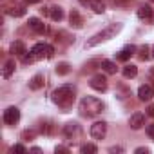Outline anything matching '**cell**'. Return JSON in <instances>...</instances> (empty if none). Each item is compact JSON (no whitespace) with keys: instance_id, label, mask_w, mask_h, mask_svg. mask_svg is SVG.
<instances>
[{"instance_id":"obj_1","label":"cell","mask_w":154,"mask_h":154,"mask_svg":"<svg viewBox=\"0 0 154 154\" xmlns=\"http://www.w3.org/2000/svg\"><path fill=\"white\" fill-rule=\"evenodd\" d=\"M120 31H122V24H118V22H116V24H109V26L103 27L100 33H96L94 36H91V38L85 42V47H94V45H98V44H102V42H105V40L116 36Z\"/></svg>"},{"instance_id":"obj_2","label":"cell","mask_w":154,"mask_h":154,"mask_svg":"<svg viewBox=\"0 0 154 154\" xmlns=\"http://www.w3.org/2000/svg\"><path fill=\"white\" fill-rule=\"evenodd\" d=\"M103 107H105L103 102L98 100V98H94V96H85V98H82V102H80V105H78L80 112H82L84 116H89V118L98 116V114L103 111Z\"/></svg>"},{"instance_id":"obj_3","label":"cell","mask_w":154,"mask_h":154,"mask_svg":"<svg viewBox=\"0 0 154 154\" xmlns=\"http://www.w3.org/2000/svg\"><path fill=\"white\" fill-rule=\"evenodd\" d=\"M74 100V87L72 85H62L54 89L53 93V102L58 103L60 107H69Z\"/></svg>"},{"instance_id":"obj_4","label":"cell","mask_w":154,"mask_h":154,"mask_svg":"<svg viewBox=\"0 0 154 154\" xmlns=\"http://www.w3.org/2000/svg\"><path fill=\"white\" fill-rule=\"evenodd\" d=\"M31 53H33V56L38 60V58H44V56H51V54L54 53V49H53L49 44H35L33 49H31Z\"/></svg>"},{"instance_id":"obj_5","label":"cell","mask_w":154,"mask_h":154,"mask_svg":"<svg viewBox=\"0 0 154 154\" xmlns=\"http://www.w3.org/2000/svg\"><path fill=\"white\" fill-rule=\"evenodd\" d=\"M107 134V123L105 122H94L91 125V136L94 140H103Z\"/></svg>"},{"instance_id":"obj_6","label":"cell","mask_w":154,"mask_h":154,"mask_svg":"<svg viewBox=\"0 0 154 154\" xmlns=\"http://www.w3.org/2000/svg\"><path fill=\"white\" fill-rule=\"evenodd\" d=\"M18 120H20V111H18L17 107H8V109L4 111V122H6L8 125H15Z\"/></svg>"},{"instance_id":"obj_7","label":"cell","mask_w":154,"mask_h":154,"mask_svg":"<svg viewBox=\"0 0 154 154\" xmlns=\"http://www.w3.org/2000/svg\"><path fill=\"white\" fill-rule=\"evenodd\" d=\"M89 85L94 91H105L107 89V78L102 76V74H94L93 78H91V82H89Z\"/></svg>"},{"instance_id":"obj_8","label":"cell","mask_w":154,"mask_h":154,"mask_svg":"<svg viewBox=\"0 0 154 154\" xmlns=\"http://www.w3.org/2000/svg\"><path fill=\"white\" fill-rule=\"evenodd\" d=\"M129 125H131V129H134V131L141 129V127L145 125V114H143V112H134V114L131 116V120H129Z\"/></svg>"},{"instance_id":"obj_9","label":"cell","mask_w":154,"mask_h":154,"mask_svg":"<svg viewBox=\"0 0 154 154\" xmlns=\"http://www.w3.org/2000/svg\"><path fill=\"white\" fill-rule=\"evenodd\" d=\"M154 96V87L152 85H141L140 89H138V98L141 100V102H149L150 98Z\"/></svg>"},{"instance_id":"obj_10","label":"cell","mask_w":154,"mask_h":154,"mask_svg":"<svg viewBox=\"0 0 154 154\" xmlns=\"http://www.w3.org/2000/svg\"><path fill=\"white\" fill-rule=\"evenodd\" d=\"M29 27H31L35 33H38V35H44V33L47 31L45 24H44L40 18H35V17H31V18H29Z\"/></svg>"},{"instance_id":"obj_11","label":"cell","mask_w":154,"mask_h":154,"mask_svg":"<svg viewBox=\"0 0 154 154\" xmlns=\"http://www.w3.org/2000/svg\"><path fill=\"white\" fill-rule=\"evenodd\" d=\"M47 15H49L54 22H60V20L63 18V9H62L60 6H51V8L47 9Z\"/></svg>"},{"instance_id":"obj_12","label":"cell","mask_w":154,"mask_h":154,"mask_svg":"<svg viewBox=\"0 0 154 154\" xmlns=\"http://www.w3.org/2000/svg\"><path fill=\"white\" fill-rule=\"evenodd\" d=\"M136 51H138V49H136L134 45H125V47H123V49L118 53V60L125 62V60H129V58H131V56H132Z\"/></svg>"},{"instance_id":"obj_13","label":"cell","mask_w":154,"mask_h":154,"mask_svg":"<svg viewBox=\"0 0 154 154\" xmlns=\"http://www.w3.org/2000/svg\"><path fill=\"white\" fill-rule=\"evenodd\" d=\"M80 132V127H78V123H74V122H69V123H65V127H63V134L67 136V138H71V136H76Z\"/></svg>"},{"instance_id":"obj_14","label":"cell","mask_w":154,"mask_h":154,"mask_svg":"<svg viewBox=\"0 0 154 154\" xmlns=\"http://www.w3.org/2000/svg\"><path fill=\"white\" fill-rule=\"evenodd\" d=\"M138 17H140L141 20H150V18L154 17V11H152L150 6H140V8H138Z\"/></svg>"},{"instance_id":"obj_15","label":"cell","mask_w":154,"mask_h":154,"mask_svg":"<svg viewBox=\"0 0 154 154\" xmlns=\"http://www.w3.org/2000/svg\"><path fill=\"white\" fill-rule=\"evenodd\" d=\"M13 54H17V56H24L27 51H26V45H24V42H20V40H17V42H13L11 44V49H9Z\"/></svg>"},{"instance_id":"obj_16","label":"cell","mask_w":154,"mask_h":154,"mask_svg":"<svg viewBox=\"0 0 154 154\" xmlns=\"http://www.w3.org/2000/svg\"><path fill=\"white\" fill-rule=\"evenodd\" d=\"M69 20H71V26H74V27H82V26H84V18H82V15L76 11V9L71 11Z\"/></svg>"},{"instance_id":"obj_17","label":"cell","mask_w":154,"mask_h":154,"mask_svg":"<svg viewBox=\"0 0 154 154\" xmlns=\"http://www.w3.org/2000/svg\"><path fill=\"white\" fill-rule=\"evenodd\" d=\"M42 85H44V76L42 74H35L33 78L29 80V89L31 91H38Z\"/></svg>"},{"instance_id":"obj_18","label":"cell","mask_w":154,"mask_h":154,"mask_svg":"<svg viewBox=\"0 0 154 154\" xmlns=\"http://www.w3.org/2000/svg\"><path fill=\"white\" fill-rule=\"evenodd\" d=\"M13 72H15V62L9 60V62H6V65H4V69H2V76H4V78H9Z\"/></svg>"},{"instance_id":"obj_19","label":"cell","mask_w":154,"mask_h":154,"mask_svg":"<svg viewBox=\"0 0 154 154\" xmlns=\"http://www.w3.org/2000/svg\"><path fill=\"white\" fill-rule=\"evenodd\" d=\"M102 69H103L107 74H114V72H116V63L111 62V60H103V62H102Z\"/></svg>"},{"instance_id":"obj_20","label":"cell","mask_w":154,"mask_h":154,"mask_svg":"<svg viewBox=\"0 0 154 154\" xmlns=\"http://www.w3.org/2000/svg\"><path fill=\"white\" fill-rule=\"evenodd\" d=\"M136 74H138V67L136 65H125L123 67V76L125 78H134Z\"/></svg>"},{"instance_id":"obj_21","label":"cell","mask_w":154,"mask_h":154,"mask_svg":"<svg viewBox=\"0 0 154 154\" xmlns=\"http://www.w3.org/2000/svg\"><path fill=\"white\" fill-rule=\"evenodd\" d=\"M149 56H150V47H149V45L138 47V58H140V60H147Z\"/></svg>"},{"instance_id":"obj_22","label":"cell","mask_w":154,"mask_h":154,"mask_svg":"<svg viewBox=\"0 0 154 154\" xmlns=\"http://www.w3.org/2000/svg\"><path fill=\"white\" fill-rule=\"evenodd\" d=\"M89 6H91V9H93L94 13H103V11H105V6H103L102 0H93Z\"/></svg>"},{"instance_id":"obj_23","label":"cell","mask_w":154,"mask_h":154,"mask_svg":"<svg viewBox=\"0 0 154 154\" xmlns=\"http://www.w3.org/2000/svg\"><path fill=\"white\" fill-rule=\"evenodd\" d=\"M80 150H82V154H94L98 149H96V145H93V143H84V145L80 147Z\"/></svg>"},{"instance_id":"obj_24","label":"cell","mask_w":154,"mask_h":154,"mask_svg":"<svg viewBox=\"0 0 154 154\" xmlns=\"http://www.w3.org/2000/svg\"><path fill=\"white\" fill-rule=\"evenodd\" d=\"M24 13H26L24 8H11V9H8V15H11V17H22Z\"/></svg>"},{"instance_id":"obj_25","label":"cell","mask_w":154,"mask_h":154,"mask_svg":"<svg viewBox=\"0 0 154 154\" xmlns=\"http://www.w3.org/2000/svg\"><path fill=\"white\" fill-rule=\"evenodd\" d=\"M56 72H58V74H67V72H69V65H67L65 62L58 63V65H56Z\"/></svg>"},{"instance_id":"obj_26","label":"cell","mask_w":154,"mask_h":154,"mask_svg":"<svg viewBox=\"0 0 154 154\" xmlns=\"http://www.w3.org/2000/svg\"><path fill=\"white\" fill-rule=\"evenodd\" d=\"M132 0H112V4L118 6V8H125V6H131Z\"/></svg>"},{"instance_id":"obj_27","label":"cell","mask_w":154,"mask_h":154,"mask_svg":"<svg viewBox=\"0 0 154 154\" xmlns=\"http://www.w3.org/2000/svg\"><path fill=\"white\" fill-rule=\"evenodd\" d=\"M11 152H27V149L18 143V145H13V147H11Z\"/></svg>"},{"instance_id":"obj_28","label":"cell","mask_w":154,"mask_h":154,"mask_svg":"<svg viewBox=\"0 0 154 154\" xmlns=\"http://www.w3.org/2000/svg\"><path fill=\"white\" fill-rule=\"evenodd\" d=\"M22 138H24V140H33V138H35V132H33V131H24Z\"/></svg>"},{"instance_id":"obj_29","label":"cell","mask_w":154,"mask_h":154,"mask_svg":"<svg viewBox=\"0 0 154 154\" xmlns=\"http://www.w3.org/2000/svg\"><path fill=\"white\" fill-rule=\"evenodd\" d=\"M147 134H149L150 138H154V123H150V125H147Z\"/></svg>"},{"instance_id":"obj_30","label":"cell","mask_w":154,"mask_h":154,"mask_svg":"<svg viewBox=\"0 0 154 154\" xmlns=\"http://www.w3.org/2000/svg\"><path fill=\"white\" fill-rule=\"evenodd\" d=\"M54 152H56V154H58V152H69V149H67V147H63V145H58V147L54 149Z\"/></svg>"},{"instance_id":"obj_31","label":"cell","mask_w":154,"mask_h":154,"mask_svg":"<svg viewBox=\"0 0 154 154\" xmlns=\"http://www.w3.org/2000/svg\"><path fill=\"white\" fill-rule=\"evenodd\" d=\"M149 82H152V85H154V67L149 69Z\"/></svg>"},{"instance_id":"obj_32","label":"cell","mask_w":154,"mask_h":154,"mask_svg":"<svg viewBox=\"0 0 154 154\" xmlns=\"http://www.w3.org/2000/svg\"><path fill=\"white\" fill-rule=\"evenodd\" d=\"M147 152H149L147 147H138V149H136V154H147Z\"/></svg>"},{"instance_id":"obj_33","label":"cell","mask_w":154,"mask_h":154,"mask_svg":"<svg viewBox=\"0 0 154 154\" xmlns=\"http://www.w3.org/2000/svg\"><path fill=\"white\" fill-rule=\"evenodd\" d=\"M109 152H123V149H122V147H111Z\"/></svg>"},{"instance_id":"obj_34","label":"cell","mask_w":154,"mask_h":154,"mask_svg":"<svg viewBox=\"0 0 154 154\" xmlns=\"http://www.w3.org/2000/svg\"><path fill=\"white\" fill-rule=\"evenodd\" d=\"M147 114L154 118V105H149V109H147Z\"/></svg>"},{"instance_id":"obj_35","label":"cell","mask_w":154,"mask_h":154,"mask_svg":"<svg viewBox=\"0 0 154 154\" xmlns=\"http://www.w3.org/2000/svg\"><path fill=\"white\" fill-rule=\"evenodd\" d=\"M36 2H40V0H27V4H36Z\"/></svg>"},{"instance_id":"obj_36","label":"cell","mask_w":154,"mask_h":154,"mask_svg":"<svg viewBox=\"0 0 154 154\" xmlns=\"http://www.w3.org/2000/svg\"><path fill=\"white\" fill-rule=\"evenodd\" d=\"M152 56H154V47H152Z\"/></svg>"},{"instance_id":"obj_37","label":"cell","mask_w":154,"mask_h":154,"mask_svg":"<svg viewBox=\"0 0 154 154\" xmlns=\"http://www.w3.org/2000/svg\"><path fill=\"white\" fill-rule=\"evenodd\" d=\"M150 2H154V0H150Z\"/></svg>"}]
</instances>
